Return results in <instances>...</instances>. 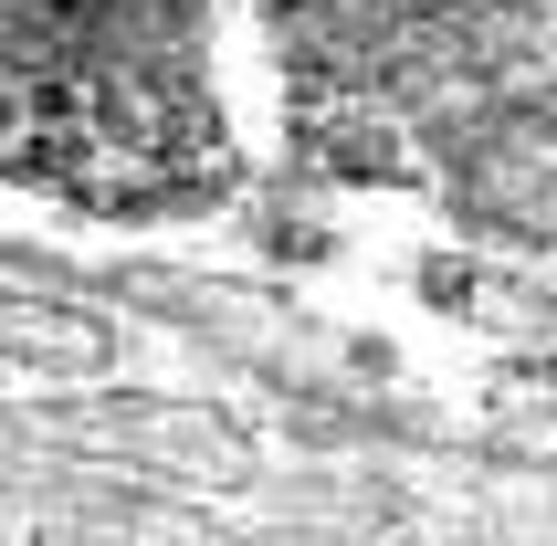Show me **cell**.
Here are the masks:
<instances>
[{
  "mask_svg": "<svg viewBox=\"0 0 557 546\" xmlns=\"http://www.w3.org/2000/svg\"><path fill=\"white\" fill-rule=\"evenodd\" d=\"M200 42L211 0H11L22 148H74V179L169 169L200 137Z\"/></svg>",
  "mask_w": 557,
  "mask_h": 546,
  "instance_id": "cell-1",
  "label": "cell"
}]
</instances>
